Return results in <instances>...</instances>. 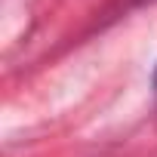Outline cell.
Segmentation results:
<instances>
[{
    "label": "cell",
    "mask_w": 157,
    "mask_h": 157,
    "mask_svg": "<svg viewBox=\"0 0 157 157\" xmlns=\"http://www.w3.org/2000/svg\"><path fill=\"white\" fill-rule=\"evenodd\" d=\"M154 90H157V71H154Z\"/></svg>",
    "instance_id": "cell-1"
}]
</instances>
